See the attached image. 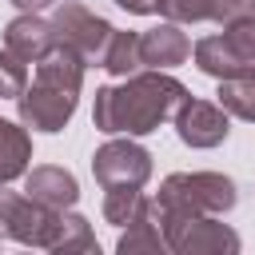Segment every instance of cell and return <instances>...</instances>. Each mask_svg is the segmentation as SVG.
<instances>
[{
	"instance_id": "cell-1",
	"label": "cell",
	"mask_w": 255,
	"mask_h": 255,
	"mask_svg": "<svg viewBox=\"0 0 255 255\" xmlns=\"http://www.w3.org/2000/svg\"><path fill=\"white\" fill-rule=\"evenodd\" d=\"M187 100V88L151 68V72H131L124 84H108L96 92L92 104V124L108 135H147L163 120L175 116V108Z\"/></svg>"
},
{
	"instance_id": "cell-2",
	"label": "cell",
	"mask_w": 255,
	"mask_h": 255,
	"mask_svg": "<svg viewBox=\"0 0 255 255\" xmlns=\"http://www.w3.org/2000/svg\"><path fill=\"white\" fill-rule=\"evenodd\" d=\"M235 183L219 171H175L159 183V195L151 199V219L171 223V219H187V215H223L235 207Z\"/></svg>"
},
{
	"instance_id": "cell-3",
	"label": "cell",
	"mask_w": 255,
	"mask_h": 255,
	"mask_svg": "<svg viewBox=\"0 0 255 255\" xmlns=\"http://www.w3.org/2000/svg\"><path fill=\"white\" fill-rule=\"evenodd\" d=\"M60 215L56 207L32 199V195H16L0 183V235L24 243V247H52L56 231H60Z\"/></svg>"
},
{
	"instance_id": "cell-4",
	"label": "cell",
	"mask_w": 255,
	"mask_h": 255,
	"mask_svg": "<svg viewBox=\"0 0 255 255\" xmlns=\"http://www.w3.org/2000/svg\"><path fill=\"white\" fill-rule=\"evenodd\" d=\"M52 32H56V44H68V48L84 52V60H100L116 28H112L104 16L88 12L84 4L64 0V4H56V12H52Z\"/></svg>"
},
{
	"instance_id": "cell-5",
	"label": "cell",
	"mask_w": 255,
	"mask_h": 255,
	"mask_svg": "<svg viewBox=\"0 0 255 255\" xmlns=\"http://www.w3.org/2000/svg\"><path fill=\"white\" fill-rule=\"evenodd\" d=\"M163 239L171 251L179 255H215V251H227L235 255L239 251V235L219 223L215 215H187V219H171L163 223Z\"/></svg>"
},
{
	"instance_id": "cell-6",
	"label": "cell",
	"mask_w": 255,
	"mask_h": 255,
	"mask_svg": "<svg viewBox=\"0 0 255 255\" xmlns=\"http://www.w3.org/2000/svg\"><path fill=\"white\" fill-rule=\"evenodd\" d=\"M76 104H80V92H68V88L32 80V88L20 92L16 112H20V124L32 128V131H64V124L72 120Z\"/></svg>"
},
{
	"instance_id": "cell-7",
	"label": "cell",
	"mask_w": 255,
	"mask_h": 255,
	"mask_svg": "<svg viewBox=\"0 0 255 255\" xmlns=\"http://www.w3.org/2000/svg\"><path fill=\"white\" fill-rule=\"evenodd\" d=\"M92 175L100 179V187H120V183L143 187L151 175V155L135 139H108L92 155Z\"/></svg>"
},
{
	"instance_id": "cell-8",
	"label": "cell",
	"mask_w": 255,
	"mask_h": 255,
	"mask_svg": "<svg viewBox=\"0 0 255 255\" xmlns=\"http://www.w3.org/2000/svg\"><path fill=\"white\" fill-rule=\"evenodd\" d=\"M175 135L187 143V147H219L231 131V112L223 104H211V100H183L175 108Z\"/></svg>"
},
{
	"instance_id": "cell-9",
	"label": "cell",
	"mask_w": 255,
	"mask_h": 255,
	"mask_svg": "<svg viewBox=\"0 0 255 255\" xmlns=\"http://www.w3.org/2000/svg\"><path fill=\"white\" fill-rule=\"evenodd\" d=\"M4 48H8V52H16L24 64H36V60H44V56L56 48L52 20H40L36 12H24V16H16V20L4 28Z\"/></svg>"
},
{
	"instance_id": "cell-10",
	"label": "cell",
	"mask_w": 255,
	"mask_h": 255,
	"mask_svg": "<svg viewBox=\"0 0 255 255\" xmlns=\"http://www.w3.org/2000/svg\"><path fill=\"white\" fill-rule=\"evenodd\" d=\"M24 191H28L32 199L56 207V211H68V207H76V199H80V183H76V175L64 171V167H52V163L24 171Z\"/></svg>"
},
{
	"instance_id": "cell-11",
	"label": "cell",
	"mask_w": 255,
	"mask_h": 255,
	"mask_svg": "<svg viewBox=\"0 0 255 255\" xmlns=\"http://www.w3.org/2000/svg\"><path fill=\"white\" fill-rule=\"evenodd\" d=\"M139 48H143V64L159 68V72H167V68H175L191 56V44H187V36L179 32L175 20H167L151 32H139Z\"/></svg>"
},
{
	"instance_id": "cell-12",
	"label": "cell",
	"mask_w": 255,
	"mask_h": 255,
	"mask_svg": "<svg viewBox=\"0 0 255 255\" xmlns=\"http://www.w3.org/2000/svg\"><path fill=\"white\" fill-rule=\"evenodd\" d=\"M36 80L68 88V92H80V84H84V52H76L68 44H56L44 60H36Z\"/></svg>"
},
{
	"instance_id": "cell-13",
	"label": "cell",
	"mask_w": 255,
	"mask_h": 255,
	"mask_svg": "<svg viewBox=\"0 0 255 255\" xmlns=\"http://www.w3.org/2000/svg\"><path fill=\"white\" fill-rule=\"evenodd\" d=\"M28 159H32V139L20 124L4 120L0 116V183H12L28 171Z\"/></svg>"
},
{
	"instance_id": "cell-14",
	"label": "cell",
	"mask_w": 255,
	"mask_h": 255,
	"mask_svg": "<svg viewBox=\"0 0 255 255\" xmlns=\"http://www.w3.org/2000/svg\"><path fill=\"white\" fill-rule=\"evenodd\" d=\"M195 64H199L203 76H215V80L239 76V72L247 68V64L235 56V48L223 40V32H219V36H203V40L195 44Z\"/></svg>"
},
{
	"instance_id": "cell-15",
	"label": "cell",
	"mask_w": 255,
	"mask_h": 255,
	"mask_svg": "<svg viewBox=\"0 0 255 255\" xmlns=\"http://www.w3.org/2000/svg\"><path fill=\"white\" fill-rule=\"evenodd\" d=\"M219 104L235 116V120H251L255 124V64H247L239 76L219 80Z\"/></svg>"
},
{
	"instance_id": "cell-16",
	"label": "cell",
	"mask_w": 255,
	"mask_h": 255,
	"mask_svg": "<svg viewBox=\"0 0 255 255\" xmlns=\"http://www.w3.org/2000/svg\"><path fill=\"white\" fill-rule=\"evenodd\" d=\"M100 68H108L112 76H131L143 68V48H139V32H112Z\"/></svg>"
},
{
	"instance_id": "cell-17",
	"label": "cell",
	"mask_w": 255,
	"mask_h": 255,
	"mask_svg": "<svg viewBox=\"0 0 255 255\" xmlns=\"http://www.w3.org/2000/svg\"><path fill=\"white\" fill-rule=\"evenodd\" d=\"M167 239L159 231V223L151 219V199L143 203V211L128 223V231L120 235V255H139V251H163Z\"/></svg>"
},
{
	"instance_id": "cell-18",
	"label": "cell",
	"mask_w": 255,
	"mask_h": 255,
	"mask_svg": "<svg viewBox=\"0 0 255 255\" xmlns=\"http://www.w3.org/2000/svg\"><path fill=\"white\" fill-rule=\"evenodd\" d=\"M147 195L131 183H120V187H104V219L116 223V227H128L139 211H143Z\"/></svg>"
},
{
	"instance_id": "cell-19",
	"label": "cell",
	"mask_w": 255,
	"mask_h": 255,
	"mask_svg": "<svg viewBox=\"0 0 255 255\" xmlns=\"http://www.w3.org/2000/svg\"><path fill=\"white\" fill-rule=\"evenodd\" d=\"M48 251L68 255V251H100V247H96V235H92L88 219H84V215L64 211V215H60V231H56V239H52V247H48Z\"/></svg>"
},
{
	"instance_id": "cell-20",
	"label": "cell",
	"mask_w": 255,
	"mask_h": 255,
	"mask_svg": "<svg viewBox=\"0 0 255 255\" xmlns=\"http://www.w3.org/2000/svg\"><path fill=\"white\" fill-rule=\"evenodd\" d=\"M24 88H28V64L16 52L0 48V100H20Z\"/></svg>"
},
{
	"instance_id": "cell-21",
	"label": "cell",
	"mask_w": 255,
	"mask_h": 255,
	"mask_svg": "<svg viewBox=\"0 0 255 255\" xmlns=\"http://www.w3.org/2000/svg\"><path fill=\"white\" fill-rule=\"evenodd\" d=\"M223 40L235 48V56L243 64H255V16H243V20L223 24Z\"/></svg>"
},
{
	"instance_id": "cell-22",
	"label": "cell",
	"mask_w": 255,
	"mask_h": 255,
	"mask_svg": "<svg viewBox=\"0 0 255 255\" xmlns=\"http://www.w3.org/2000/svg\"><path fill=\"white\" fill-rule=\"evenodd\" d=\"M159 12L175 24H195L211 16V0H159Z\"/></svg>"
},
{
	"instance_id": "cell-23",
	"label": "cell",
	"mask_w": 255,
	"mask_h": 255,
	"mask_svg": "<svg viewBox=\"0 0 255 255\" xmlns=\"http://www.w3.org/2000/svg\"><path fill=\"white\" fill-rule=\"evenodd\" d=\"M243 16H255V0H211V16L207 20L231 24V20H243Z\"/></svg>"
},
{
	"instance_id": "cell-24",
	"label": "cell",
	"mask_w": 255,
	"mask_h": 255,
	"mask_svg": "<svg viewBox=\"0 0 255 255\" xmlns=\"http://www.w3.org/2000/svg\"><path fill=\"white\" fill-rule=\"evenodd\" d=\"M120 8L135 12V16H147V12H159V0H116Z\"/></svg>"
},
{
	"instance_id": "cell-25",
	"label": "cell",
	"mask_w": 255,
	"mask_h": 255,
	"mask_svg": "<svg viewBox=\"0 0 255 255\" xmlns=\"http://www.w3.org/2000/svg\"><path fill=\"white\" fill-rule=\"evenodd\" d=\"M16 8H24V12H40V8H48L52 0H12Z\"/></svg>"
}]
</instances>
